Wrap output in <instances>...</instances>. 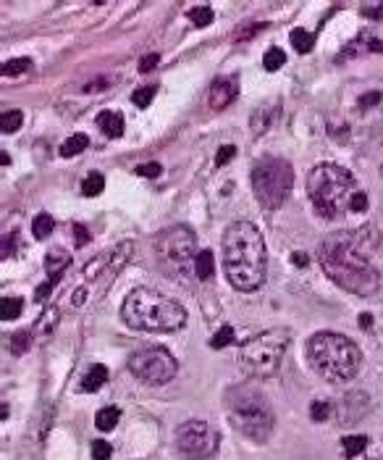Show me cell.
Returning a JSON list of instances; mask_svg holds the SVG:
<instances>
[{
	"mask_svg": "<svg viewBox=\"0 0 383 460\" xmlns=\"http://www.w3.org/2000/svg\"><path fill=\"white\" fill-rule=\"evenodd\" d=\"M223 271L239 292H255L265 284L268 250L255 224L234 221L223 231Z\"/></svg>",
	"mask_w": 383,
	"mask_h": 460,
	"instance_id": "obj_1",
	"label": "cell"
},
{
	"mask_svg": "<svg viewBox=\"0 0 383 460\" xmlns=\"http://www.w3.org/2000/svg\"><path fill=\"white\" fill-rule=\"evenodd\" d=\"M318 261H321L326 276L347 292L368 297V295L378 292V287H381V276L375 271V266L365 258L363 248L354 242L352 234L326 237L318 248Z\"/></svg>",
	"mask_w": 383,
	"mask_h": 460,
	"instance_id": "obj_2",
	"label": "cell"
},
{
	"mask_svg": "<svg viewBox=\"0 0 383 460\" xmlns=\"http://www.w3.org/2000/svg\"><path fill=\"white\" fill-rule=\"evenodd\" d=\"M121 318L139 332H176L187 324V311L176 297L137 287L121 303Z\"/></svg>",
	"mask_w": 383,
	"mask_h": 460,
	"instance_id": "obj_3",
	"label": "cell"
},
{
	"mask_svg": "<svg viewBox=\"0 0 383 460\" xmlns=\"http://www.w3.org/2000/svg\"><path fill=\"white\" fill-rule=\"evenodd\" d=\"M310 366L331 384H347L363 366V353L349 337L336 332H318L307 342Z\"/></svg>",
	"mask_w": 383,
	"mask_h": 460,
	"instance_id": "obj_4",
	"label": "cell"
},
{
	"mask_svg": "<svg viewBox=\"0 0 383 460\" xmlns=\"http://www.w3.org/2000/svg\"><path fill=\"white\" fill-rule=\"evenodd\" d=\"M354 192H357L354 177L344 166L331 163V161L312 166L310 177H307V195L318 213L326 219L344 216V210H349Z\"/></svg>",
	"mask_w": 383,
	"mask_h": 460,
	"instance_id": "obj_5",
	"label": "cell"
},
{
	"mask_svg": "<svg viewBox=\"0 0 383 460\" xmlns=\"http://www.w3.org/2000/svg\"><path fill=\"white\" fill-rule=\"evenodd\" d=\"M226 410L231 426L252 442H265L273 431V410L255 387L237 384L226 392Z\"/></svg>",
	"mask_w": 383,
	"mask_h": 460,
	"instance_id": "obj_6",
	"label": "cell"
},
{
	"mask_svg": "<svg viewBox=\"0 0 383 460\" xmlns=\"http://www.w3.org/2000/svg\"><path fill=\"white\" fill-rule=\"evenodd\" d=\"M289 332L286 329H268L263 334L249 337L244 345L239 347V366L244 374L258 379H270L279 374L284 353L289 347Z\"/></svg>",
	"mask_w": 383,
	"mask_h": 460,
	"instance_id": "obj_7",
	"label": "cell"
},
{
	"mask_svg": "<svg viewBox=\"0 0 383 460\" xmlns=\"http://www.w3.org/2000/svg\"><path fill=\"white\" fill-rule=\"evenodd\" d=\"M155 258L160 269L171 276L189 279L195 276L197 261V237L189 226H168L155 237Z\"/></svg>",
	"mask_w": 383,
	"mask_h": 460,
	"instance_id": "obj_8",
	"label": "cell"
},
{
	"mask_svg": "<svg viewBox=\"0 0 383 460\" xmlns=\"http://www.w3.org/2000/svg\"><path fill=\"white\" fill-rule=\"evenodd\" d=\"M294 187V168L279 156H263L252 168V189L260 205L268 210L281 208Z\"/></svg>",
	"mask_w": 383,
	"mask_h": 460,
	"instance_id": "obj_9",
	"label": "cell"
},
{
	"mask_svg": "<svg viewBox=\"0 0 383 460\" xmlns=\"http://www.w3.org/2000/svg\"><path fill=\"white\" fill-rule=\"evenodd\" d=\"M129 371L142 384L160 387V384H168L171 379L176 377L179 363L166 347L150 345V347H139L137 353H132V358H129Z\"/></svg>",
	"mask_w": 383,
	"mask_h": 460,
	"instance_id": "obj_10",
	"label": "cell"
},
{
	"mask_svg": "<svg viewBox=\"0 0 383 460\" xmlns=\"http://www.w3.org/2000/svg\"><path fill=\"white\" fill-rule=\"evenodd\" d=\"M221 434L207 421L192 419L184 421L176 429V447L189 460H207L218 452Z\"/></svg>",
	"mask_w": 383,
	"mask_h": 460,
	"instance_id": "obj_11",
	"label": "cell"
},
{
	"mask_svg": "<svg viewBox=\"0 0 383 460\" xmlns=\"http://www.w3.org/2000/svg\"><path fill=\"white\" fill-rule=\"evenodd\" d=\"M239 95V76H221L210 84V105L213 108H226L228 103H234V97Z\"/></svg>",
	"mask_w": 383,
	"mask_h": 460,
	"instance_id": "obj_12",
	"label": "cell"
},
{
	"mask_svg": "<svg viewBox=\"0 0 383 460\" xmlns=\"http://www.w3.org/2000/svg\"><path fill=\"white\" fill-rule=\"evenodd\" d=\"M97 126H100V132L105 137H121L124 135V116L118 114V111H103V114H97Z\"/></svg>",
	"mask_w": 383,
	"mask_h": 460,
	"instance_id": "obj_13",
	"label": "cell"
},
{
	"mask_svg": "<svg viewBox=\"0 0 383 460\" xmlns=\"http://www.w3.org/2000/svg\"><path fill=\"white\" fill-rule=\"evenodd\" d=\"M105 381H108V368L103 366V363H97V366H92L87 374H84L82 379V389L84 392H97V389L103 387Z\"/></svg>",
	"mask_w": 383,
	"mask_h": 460,
	"instance_id": "obj_14",
	"label": "cell"
},
{
	"mask_svg": "<svg viewBox=\"0 0 383 460\" xmlns=\"http://www.w3.org/2000/svg\"><path fill=\"white\" fill-rule=\"evenodd\" d=\"M69 263H71V255L66 250H61V248H55V250H50L45 255V269H48V273H53V276H58V273L66 271Z\"/></svg>",
	"mask_w": 383,
	"mask_h": 460,
	"instance_id": "obj_15",
	"label": "cell"
},
{
	"mask_svg": "<svg viewBox=\"0 0 383 460\" xmlns=\"http://www.w3.org/2000/svg\"><path fill=\"white\" fill-rule=\"evenodd\" d=\"M216 271V258H213V250H200L195 261V276L197 279H210Z\"/></svg>",
	"mask_w": 383,
	"mask_h": 460,
	"instance_id": "obj_16",
	"label": "cell"
},
{
	"mask_svg": "<svg viewBox=\"0 0 383 460\" xmlns=\"http://www.w3.org/2000/svg\"><path fill=\"white\" fill-rule=\"evenodd\" d=\"M118 419H121V410L113 408V405H108V408L97 410V416H95V426H97L100 431H113Z\"/></svg>",
	"mask_w": 383,
	"mask_h": 460,
	"instance_id": "obj_17",
	"label": "cell"
},
{
	"mask_svg": "<svg viewBox=\"0 0 383 460\" xmlns=\"http://www.w3.org/2000/svg\"><path fill=\"white\" fill-rule=\"evenodd\" d=\"M289 40H291V45H294V50L297 53H310L312 48H315V37H312V32H307V29H291V34H289Z\"/></svg>",
	"mask_w": 383,
	"mask_h": 460,
	"instance_id": "obj_18",
	"label": "cell"
},
{
	"mask_svg": "<svg viewBox=\"0 0 383 460\" xmlns=\"http://www.w3.org/2000/svg\"><path fill=\"white\" fill-rule=\"evenodd\" d=\"M87 145H90L87 135H74V137H69V140H66V142L61 145V156L63 158L79 156V153H84V150H87Z\"/></svg>",
	"mask_w": 383,
	"mask_h": 460,
	"instance_id": "obj_19",
	"label": "cell"
},
{
	"mask_svg": "<svg viewBox=\"0 0 383 460\" xmlns=\"http://www.w3.org/2000/svg\"><path fill=\"white\" fill-rule=\"evenodd\" d=\"M53 226H55V221L50 219V213H37L34 221H32V231H34V237H37V240L50 237Z\"/></svg>",
	"mask_w": 383,
	"mask_h": 460,
	"instance_id": "obj_20",
	"label": "cell"
},
{
	"mask_svg": "<svg viewBox=\"0 0 383 460\" xmlns=\"http://www.w3.org/2000/svg\"><path fill=\"white\" fill-rule=\"evenodd\" d=\"M342 447H344V455H347V458H357V455H360V452H365V447H368V437H363V434L344 437Z\"/></svg>",
	"mask_w": 383,
	"mask_h": 460,
	"instance_id": "obj_21",
	"label": "cell"
},
{
	"mask_svg": "<svg viewBox=\"0 0 383 460\" xmlns=\"http://www.w3.org/2000/svg\"><path fill=\"white\" fill-rule=\"evenodd\" d=\"M103 187H105V179H103V174H90V177L84 179L82 182V195L84 198H95V195H100L103 192Z\"/></svg>",
	"mask_w": 383,
	"mask_h": 460,
	"instance_id": "obj_22",
	"label": "cell"
},
{
	"mask_svg": "<svg viewBox=\"0 0 383 460\" xmlns=\"http://www.w3.org/2000/svg\"><path fill=\"white\" fill-rule=\"evenodd\" d=\"M284 63H286V53L281 50V48H268L265 55H263V66H265L268 72H279Z\"/></svg>",
	"mask_w": 383,
	"mask_h": 460,
	"instance_id": "obj_23",
	"label": "cell"
},
{
	"mask_svg": "<svg viewBox=\"0 0 383 460\" xmlns=\"http://www.w3.org/2000/svg\"><path fill=\"white\" fill-rule=\"evenodd\" d=\"M21 308H24V300H21V297H3V303H0L3 321H13V318H19Z\"/></svg>",
	"mask_w": 383,
	"mask_h": 460,
	"instance_id": "obj_24",
	"label": "cell"
},
{
	"mask_svg": "<svg viewBox=\"0 0 383 460\" xmlns=\"http://www.w3.org/2000/svg\"><path fill=\"white\" fill-rule=\"evenodd\" d=\"M189 19H192V24H195V27H207V24H213L216 13H213V8H210V6H197V8L189 11Z\"/></svg>",
	"mask_w": 383,
	"mask_h": 460,
	"instance_id": "obj_25",
	"label": "cell"
},
{
	"mask_svg": "<svg viewBox=\"0 0 383 460\" xmlns=\"http://www.w3.org/2000/svg\"><path fill=\"white\" fill-rule=\"evenodd\" d=\"M29 342H32L29 332H16V334L8 339V350L13 356H24V353L29 350Z\"/></svg>",
	"mask_w": 383,
	"mask_h": 460,
	"instance_id": "obj_26",
	"label": "cell"
},
{
	"mask_svg": "<svg viewBox=\"0 0 383 460\" xmlns=\"http://www.w3.org/2000/svg\"><path fill=\"white\" fill-rule=\"evenodd\" d=\"M153 97H155V87L147 84V87H139V90L132 93V103H134L137 108H147V105L153 103Z\"/></svg>",
	"mask_w": 383,
	"mask_h": 460,
	"instance_id": "obj_27",
	"label": "cell"
},
{
	"mask_svg": "<svg viewBox=\"0 0 383 460\" xmlns=\"http://www.w3.org/2000/svg\"><path fill=\"white\" fill-rule=\"evenodd\" d=\"M29 66H32L29 58H13V61H6L3 63V76H19V74H24Z\"/></svg>",
	"mask_w": 383,
	"mask_h": 460,
	"instance_id": "obj_28",
	"label": "cell"
},
{
	"mask_svg": "<svg viewBox=\"0 0 383 460\" xmlns=\"http://www.w3.org/2000/svg\"><path fill=\"white\" fill-rule=\"evenodd\" d=\"M226 345H234V329H231V326H221L216 332V337L210 339V347L221 350V347H226Z\"/></svg>",
	"mask_w": 383,
	"mask_h": 460,
	"instance_id": "obj_29",
	"label": "cell"
},
{
	"mask_svg": "<svg viewBox=\"0 0 383 460\" xmlns=\"http://www.w3.org/2000/svg\"><path fill=\"white\" fill-rule=\"evenodd\" d=\"M352 53H381L383 55V42L381 40H357L352 45V48H349V50H347V55H352Z\"/></svg>",
	"mask_w": 383,
	"mask_h": 460,
	"instance_id": "obj_30",
	"label": "cell"
},
{
	"mask_svg": "<svg viewBox=\"0 0 383 460\" xmlns=\"http://www.w3.org/2000/svg\"><path fill=\"white\" fill-rule=\"evenodd\" d=\"M331 405L328 402H323V400H315L310 405V419L312 421H318V424H323V421H328L331 419Z\"/></svg>",
	"mask_w": 383,
	"mask_h": 460,
	"instance_id": "obj_31",
	"label": "cell"
},
{
	"mask_svg": "<svg viewBox=\"0 0 383 460\" xmlns=\"http://www.w3.org/2000/svg\"><path fill=\"white\" fill-rule=\"evenodd\" d=\"M24 121V114L21 111H8V114H3V132L11 135V132H16Z\"/></svg>",
	"mask_w": 383,
	"mask_h": 460,
	"instance_id": "obj_32",
	"label": "cell"
},
{
	"mask_svg": "<svg viewBox=\"0 0 383 460\" xmlns=\"http://www.w3.org/2000/svg\"><path fill=\"white\" fill-rule=\"evenodd\" d=\"M111 455H113L111 442H105V440L92 442V460H111Z\"/></svg>",
	"mask_w": 383,
	"mask_h": 460,
	"instance_id": "obj_33",
	"label": "cell"
},
{
	"mask_svg": "<svg viewBox=\"0 0 383 460\" xmlns=\"http://www.w3.org/2000/svg\"><path fill=\"white\" fill-rule=\"evenodd\" d=\"M360 11H363V16H368V19L381 21L383 19V0H381V3H365Z\"/></svg>",
	"mask_w": 383,
	"mask_h": 460,
	"instance_id": "obj_34",
	"label": "cell"
},
{
	"mask_svg": "<svg viewBox=\"0 0 383 460\" xmlns=\"http://www.w3.org/2000/svg\"><path fill=\"white\" fill-rule=\"evenodd\" d=\"M160 171H163V168H160V163H155V161H153V163H142V166H137V174H139V177H147V179L160 177Z\"/></svg>",
	"mask_w": 383,
	"mask_h": 460,
	"instance_id": "obj_35",
	"label": "cell"
},
{
	"mask_svg": "<svg viewBox=\"0 0 383 460\" xmlns=\"http://www.w3.org/2000/svg\"><path fill=\"white\" fill-rule=\"evenodd\" d=\"M234 156H237V147H234V145H223L221 150H218V156H216V166H218V168L226 166V163H228V161H231Z\"/></svg>",
	"mask_w": 383,
	"mask_h": 460,
	"instance_id": "obj_36",
	"label": "cell"
},
{
	"mask_svg": "<svg viewBox=\"0 0 383 460\" xmlns=\"http://www.w3.org/2000/svg\"><path fill=\"white\" fill-rule=\"evenodd\" d=\"M365 208H368V195H365L363 189H357V192H354V198H352V203H349V210L363 213Z\"/></svg>",
	"mask_w": 383,
	"mask_h": 460,
	"instance_id": "obj_37",
	"label": "cell"
},
{
	"mask_svg": "<svg viewBox=\"0 0 383 460\" xmlns=\"http://www.w3.org/2000/svg\"><path fill=\"white\" fill-rule=\"evenodd\" d=\"M158 61H160V55H158V53H150V55H145V58H142V63H139V72H142V74L153 72V69L158 66Z\"/></svg>",
	"mask_w": 383,
	"mask_h": 460,
	"instance_id": "obj_38",
	"label": "cell"
},
{
	"mask_svg": "<svg viewBox=\"0 0 383 460\" xmlns=\"http://www.w3.org/2000/svg\"><path fill=\"white\" fill-rule=\"evenodd\" d=\"M13 248H16V231H11V234H6L3 237V258H8V255H13Z\"/></svg>",
	"mask_w": 383,
	"mask_h": 460,
	"instance_id": "obj_39",
	"label": "cell"
},
{
	"mask_svg": "<svg viewBox=\"0 0 383 460\" xmlns=\"http://www.w3.org/2000/svg\"><path fill=\"white\" fill-rule=\"evenodd\" d=\"M58 279H61V273H58V276H53L50 282L40 284V287H37V295H34V297H37V300H45V297H48V295H50V290H53V287H55V282H58Z\"/></svg>",
	"mask_w": 383,
	"mask_h": 460,
	"instance_id": "obj_40",
	"label": "cell"
},
{
	"mask_svg": "<svg viewBox=\"0 0 383 460\" xmlns=\"http://www.w3.org/2000/svg\"><path fill=\"white\" fill-rule=\"evenodd\" d=\"M260 29H265V24H249L247 29H239L237 32V40H247V37H252L255 32H260Z\"/></svg>",
	"mask_w": 383,
	"mask_h": 460,
	"instance_id": "obj_41",
	"label": "cell"
},
{
	"mask_svg": "<svg viewBox=\"0 0 383 460\" xmlns=\"http://www.w3.org/2000/svg\"><path fill=\"white\" fill-rule=\"evenodd\" d=\"M378 100H381V93H368L360 97V108H373Z\"/></svg>",
	"mask_w": 383,
	"mask_h": 460,
	"instance_id": "obj_42",
	"label": "cell"
},
{
	"mask_svg": "<svg viewBox=\"0 0 383 460\" xmlns=\"http://www.w3.org/2000/svg\"><path fill=\"white\" fill-rule=\"evenodd\" d=\"M74 234H76V248L87 245V240H90V234H87V229H84L82 224H76V226H74Z\"/></svg>",
	"mask_w": 383,
	"mask_h": 460,
	"instance_id": "obj_43",
	"label": "cell"
},
{
	"mask_svg": "<svg viewBox=\"0 0 383 460\" xmlns=\"http://www.w3.org/2000/svg\"><path fill=\"white\" fill-rule=\"evenodd\" d=\"M103 87H108V79L100 76V79H95L92 84H87V87H84V93H95V90H103Z\"/></svg>",
	"mask_w": 383,
	"mask_h": 460,
	"instance_id": "obj_44",
	"label": "cell"
},
{
	"mask_svg": "<svg viewBox=\"0 0 383 460\" xmlns=\"http://www.w3.org/2000/svg\"><path fill=\"white\" fill-rule=\"evenodd\" d=\"M291 263H294V266H307V255H305V252H294V255H291Z\"/></svg>",
	"mask_w": 383,
	"mask_h": 460,
	"instance_id": "obj_45",
	"label": "cell"
},
{
	"mask_svg": "<svg viewBox=\"0 0 383 460\" xmlns=\"http://www.w3.org/2000/svg\"><path fill=\"white\" fill-rule=\"evenodd\" d=\"M360 326H363V329H370V326H373V316H370V313L360 316Z\"/></svg>",
	"mask_w": 383,
	"mask_h": 460,
	"instance_id": "obj_46",
	"label": "cell"
},
{
	"mask_svg": "<svg viewBox=\"0 0 383 460\" xmlns=\"http://www.w3.org/2000/svg\"><path fill=\"white\" fill-rule=\"evenodd\" d=\"M378 460H381V458H378Z\"/></svg>",
	"mask_w": 383,
	"mask_h": 460,
	"instance_id": "obj_47",
	"label": "cell"
}]
</instances>
